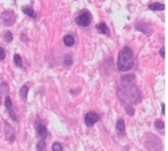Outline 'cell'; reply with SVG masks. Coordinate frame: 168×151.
I'll use <instances>...</instances> for the list:
<instances>
[{
    "label": "cell",
    "instance_id": "6da1fadb",
    "mask_svg": "<svg viewBox=\"0 0 168 151\" xmlns=\"http://www.w3.org/2000/svg\"><path fill=\"white\" fill-rule=\"evenodd\" d=\"M134 65V54L130 48H122L118 56V69L120 72H127Z\"/></svg>",
    "mask_w": 168,
    "mask_h": 151
},
{
    "label": "cell",
    "instance_id": "7a4b0ae2",
    "mask_svg": "<svg viewBox=\"0 0 168 151\" xmlns=\"http://www.w3.org/2000/svg\"><path fill=\"white\" fill-rule=\"evenodd\" d=\"M90 20H91L90 13L82 12L81 15H78V16H77V19H76V23H77L79 27H87V25L90 24Z\"/></svg>",
    "mask_w": 168,
    "mask_h": 151
},
{
    "label": "cell",
    "instance_id": "3957f363",
    "mask_svg": "<svg viewBox=\"0 0 168 151\" xmlns=\"http://www.w3.org/2000/svg\"><path fill=\"white\" fill-rule=\"evenodd\" d=\"M98 121H99V115H98L97 113H94V112H89L85 115V123H86V126H93V125H96Z\"/></svg>",
    "mask_w": 168,
    "mask_h": 151
},
{
    "label": "cell",
    "instance_id": "277c9868",
    "mask_svg": "<svg viewBox=\"0 0 168 151\" xmlns=\"http://www.w3.org/2000/svg\"><path fill=\"white\" fill-rule=\"evenodd\" d=\"M36 131H37L39 137L41 139H44V141H45V138L48 137V130H46V126H44L42 123H40V122L36 123Z\"/></svg>",
    "mask_w": 168,
    "mask_h": 151
},
{
    "label": "cell",
    "instance_id": "5b68a950",
    "mask_svg": "<svg viewBox=\"0 0 168 151\" xmlns=\"http://www.w3.org/2000/svg\"><path fill=\"white\" fill-rule=\"evenodd\" d=\"M4 104H5V108H7V112L9 113V115H11V118H12L13 121H16V114H15L13 112V106H12V102H11V98L9 97H5L4 99Z\"/></svg>",
    "mask_w": 168,
    "mask_h": 151
},
{
    "label": "cell",
    "instance_id": "8992f818",
    "mask_svg": "<svg viewBox=\"0 0 168 151\" xmlns=\"http://www.w3.org/2000/svg\"><path fill=\"white\" fill-rule=\"evenodd\" d=\"M116 131L119 135H125V121L123 119H119L116 122Z\"/></svg>",
    "mask_w": 168,
    "mask_h": 151
},
{
    "label": "cell",
    "instance_id": "52a82bcc",
    "mask_svg": "<svg viewBox=\"0 0 168 151\" xmlns=\"http://www.w3.org/2000/svg\"><path fill=\"white\" fill-rule=\"evenodd\" d=\"M97 29L99 31V33H102V35H109V28L107 25H106L105 23H99L97 25Z\"/></svg>",
    "mask_w": 168,
    "mask_h": 151
},
{
    "label": "cell",
    "instance_id": "ba28073f",
    "mask_svg": "<svg viewBox=\"0 0 168 151\" xmlns=\"http://www.w3.org/2000/svg\"><path fill=\"white\" fill-rule=\"evenodd\" d=\"M148 8L151 11H163L166 7H164V4H160V3H152V4H150Z\"/></svg>",
    "mask_w": 168,
    "mask_h": 151
},
{
    "label": "cell",
    "instance_id": "9c48e42d",
    "mask_svg": "<svg viewBox=\"0 0 168 151\" xmlns=\"http://www.w3.org/2000/svg\"><path fill=\"white\" fill-rule=\"evenodd\" d=\"M23 12L27 15V16H29V17H35L36 16V13H35V11H33V8L32 7H23Z\"/></svg>",
    "mask_w": 168,
    "mask_h": 151
},
{
    "label": "cell",
    "instance_id": "30bf717a",
    "mask_svg": "<svg viewBox=\"0 0 168 151\" xmlns=\"http://www.w3.org/2000/svg\"><path fill=\"white\" fill-rule=\"evenodd\" d=\"M64 43H65V45L66 46H72V45H74V37L73 36H70V35H66L64 37Z\"/></svg>",
    "mask_w": 168,
    "mask_h": 151
},
{
    "label": "cell",
    "instance_id": "8fae6325",
    "mask_svg": "<svg viewBox=\"0 0 168 151\" xmlns=\"http://www.w3.org/2000/svg\"><path fill=\"white\" fill-rule=\"evenodd\" d=\"M13 61H15V64H16V66H19V68L23 66V61H21L20 54H15V56H13Z\"/></svg>",
    "mask_w": 168,
    "mask_h": 151
},
{
    "label": "cell",
    "instance_id": "7c38bea8",
    "mask_svg": "<svg viewBox=\"0 0 168 151\" xmlns=\"http://www.w3.org/2000/svg\"><path fill=\"white\" fill-rule=\"evenodd\" d=\"M72 64H73V57L70 56V54H66V56L64 57V65L70 66Z\"/></svg>",
    "mask_w": 168,
    "mask_h": 151
},
{
    "label": "cell",
    "instance_id": "4fadbf2b",
    "mask_svg": "<svg viewBox=\"0 0 168 151\" xmlns=\"http://www.w3.org/2000/svg\"><path fill=\"white\" fill-rule=\"evenodd\" d=\"M28 89H29V88H28L27 85H24L23 88H21V90H20V97L23 98V99H25V98H27V94H28Z\"/></svg>",
    "mask_w": 168,
    "mask_h": 151
},
{
    "label": "cell",
    "instance_id": "5bb4252c",
    "mask_svg": "<svg viewBox=\"0 0 168 151\" xmlns=\"http://www.w3.org/2000/svg\"><path fill=\"white\" fill-rule=\"evenodd\" d=\"M44 149H45V141L41 139V141L37 142V150L39 151H44Z\"/></svg>",
    "mask_w": 168,
    "mask_h": 151
},
{
    "label": "cell",
    "instance_id": "9a60e30c",
    "mask_svg": "<svg viewBox=\"0 0 168 151\" xmlns=\"http://www.w3.org/2000/svg\"><path fill=\"white\" fill-rule=\"evenodd\" d=\"M52 150L53 151H62V146H61V143H53V146H52Z\"/></svg>",
    "mask_w": 168,
    "mask_h": 151
},
{
    "label": "cell",
    "instance_id": "2e32d148",
    "mask_svg": "<svg viewBox=\"0 0 168 151\" xmlns=\"http://www.w3.org/2000/svg\"><path fill=\"white\" fill-rule=\"evenodd\" d=\"M155 126H156V129H159V130H163V129H164L163 122H162V121H159V119L155 122Z\"/></svg>",
    "mask_w": 168,
    "mask_h": 151
},
{
    "label": "cell",
    "instance_id": "e0dca14e",
    "mask_svg": "<svg viewBox=\"0 0 168 151\" xmlns=\"http://www.w3.org/2000/svg\"><path fill=\"white\" fill-rule=\"evenodd\" d=\"M5 40L8 43L12 41V33H11V32H5Z\"/></svg>",
    "mask_w": 168,
    "mask_h": 151
},
{
    "label": "cell",
    "instance_id": "ac0fdd59",
    "mask_svg": "<svg viewBox=\"0 0 168 151\" xmlns=\"http://www.w3.org/2000/svg\"><path fill=\"white\" fill-rule=\"evenodd\" d=\"M5 58V52L3 48H0V60H4Z\"/></svg>",
    "mask_w": 168,
    "mask_h": 151
},
{
    "label": "cell",
    "instance_id": "d6986e66",
    "mask_svg": "<svg viewBox=\"0 0 168 151\" xmlns=\"http://www.w3.org/2000/svg\"><path fill=\"white\" fill-rule=\"evenodd\" d=\"M160 56H162V57L166 56V50H164V48H162V49H160Z\"/></svg>",
    "mask_w": 168,
    "mask_h": 151
},
{
    "label": "cell",
    "instance_id": "ffe728a7",
    "mask_svg": "<svg viewBox=\"0 0 168 151\" xmlns=\"http://www.w3.org/2000/svg\"><path fill=\"white\" fill-rule=\"evenodd\" d=\"M162 113H163V114L166 113V105H164V104L162 105Z\"/></svg>",
    "mask_w": 168,
    "mask_h": 151
}]
</instances>
